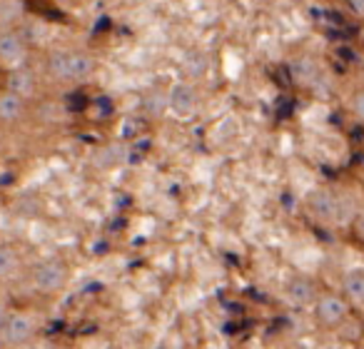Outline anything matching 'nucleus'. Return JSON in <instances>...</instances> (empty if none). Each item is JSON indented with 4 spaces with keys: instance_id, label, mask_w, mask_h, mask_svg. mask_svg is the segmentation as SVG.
I'll return each mask as SVG.
<instances>
[{
    "instance_id": "0eeeda50",
    "label": "nucleus",
    "mask_w": 364,
    "mask_h": 349,
    "mask_svg": "<svg viewBox=\"0 0 364 349\" xmlns=\"http://www.w3.org/2000/svg\"><path fill=\"white\" fill-rule=\"evenodd\" d=\"M319 292H322V287L309 274H292L284 282V302L294 309H309Z\"/></svg>"
},
{
    "instance_id": "f03ea898",
    "label": "nucleus",
    "mask_w": 364,
    "mask_h": 349,
    "mask_svg": "<svg viewBox=\"0 0 364 349\" xmlns=\"http://www.w3.org/2000/svg\"><path fill=\"white\" fill-rule=\"evenodd\" d=\"M70 264L60 257L41 259L28 272V282H31L33 292L41 294V297H58V294H63L68 289V284H70Z\"/></svg>"
},
{
    "instance_id": "2eb2a0df",
    "label": "nucleus",
    "mask_w": 364,
    "mask_h": 349,
    "mask_svg": "<svg viewBox=\"0 0 364 349\" xmlns=\"http://www.w3.org/2000/svg\"><path fill=\"white\" fill-rule=\"evenodd\" d=\"M8 312H11V304H8V302H3V299H0V329H3V324H6Z\"/></svg>"
},
{
    "instance_id": "1a4fd4ad",
    "label": "nucleus",
    "mask_w": 364,
    "mask_h": 349,
    "mask_svg": "<svg viewBox=\"0 0 364 349\" xmlns=\"http://www.w3.org/2000/svg\"><path fill=\"white\" fill-rule=\"evenodd\" d=\"M28 102L26 97L16 95L11 90H0V125L3 127H18L28 117Z\"/></svg>"
},
{
    "instance_id": "4468645a",
    "label": "nucleus",
    "mask_w": 364,
    "mask_h": 349,
    "mask_svg": "<svg viewBox=\"0 0 364 349\" xmlns=\"http://www.w3.org/2000/svg\"><path fill=\"white\" fill-rule=\"evenodd\" d=\"M347 6L352 8L354 16H362L364 13V0H347Z\"/></svg>"
},
{
    "instance_id": "f8f14e48",
    "label": "nucleus",
    "mask_w": 364,
    "mask_h": 349,
    "mask_svg": "<svg viewBox=\"0 0 364 349\" xmlns=\"http://www.w3.org/2000/svg\"><path fill=\"white\" fill-rule=\"evenodd\" d=\"M11 75V82H8L6 90L16 92V95L26 97V100H33V97L38 95V77L36 73L31 70V68H18V70L8 73Z\"/></svg>"
},
{
    "instance_id": "9b49d317",
    "label": "nucleus",
    "mask_w": 364,
    "mask_h": 349,
    "mask_svg": "<svg viewBox=\"0 0 364 349\" xmlns=\"http://www.w3.org/2000/svg\"><path fill=\"white\" fill-rule=\"evenodd\" d=\"M23 252L18 245L0 242V282H11L23 272Z\"/></svg>"
},
{
    "instance_id": "dca6fc26",
    "label": "nucleus",
    "mask_w": 364,
    "mask_h": 349,
    "mask_svg": "<svg viewBox=\"0 0 364 349\" xmlns=\"http://www.w3.org/2000/svg\"><path fill=\"white\" fill-rule=\"evenodd\" d=\"M322 349H349V344L337 342V344H327V347H322Z\"/></svg>"
},
{
    "instance_id": "423d86ee",
    "label": "nucleus",
    "mask_w": 364,
    "mask_h": 349,
    "mask_svg": "<svg viewBox=\"0 0 364 349\" xmlns=\"http://www.w3.org/2000/svg\"><path fill=\"white\" fill-rule=\"evenodd\" d=\"M200 102H203L200 100V90L193 80H177L165 95L167 110L175 117H180V120H188V117L198 115Z\"/></svg>"
},
{
    "instance_id": "6e6552de",
    "label": "nucleus",
    "mask_w": 364,
    "mask_h": 349,
    "mask_svg": "<svg viewBox=\"0 0 364 349\" xmlns=\"http://www.w3.org/2000/svg\"><path fill=\"white\" fill-rule=\"evenodd\" d=\"M307 210L317 222L322 225H339L342 222V200L327 188H319L309 195Z\"/></svg>"
},
{
    "instance_id": "f257e3e1",
    "label": "nucleus",
    "mask_w": 364,
    "mask_h": 349,
    "mask_svg": "<svg viewBox=\"0 0 364 349\" xmlns=\"http://www.w3.org/2000/svg\"><path fill=\"white\" fill-rule=\"evenodd\" d=\"M46 73L63 85H82L95 77L97 60L92 53L80 48H55L48 53Z\"/></svg>"
},
{
    "instance_id": "39448f33",
    "label": "nucleus",
    "mask_w": 364,
    "mask_h": 349,
    "mask_svg": "<svg viewBox=\"0 0 364 349\" xmlns=\"http://www.w3.org/2000/svg\"><path fill=\"white\" fill-rule=\"evenodd\" d=\"M31 60V43L21 28H0V70L13 73Z\"/></svg>"
},
{
    "instance_id": "7ed1b4c3",
    "label": "nucleus",
    "mask_w": 364,
    "mask_h": 349,
    "mask_svg": "<svg viewBox=\"0 0 364 349\" xmlns=\"http://www.w3.org/2000/svg\"><path fill=\"white\" fill-rule=\"evenodd\" d=\"M41 329H43L41 314L31 312V309L11 307L6 324L0 329V344L6 349H26L36 342Z\"/></svg>"
},
{
    "instance_id": "ddd939ff",
    "label": "nucleus",
    "mask_w": 364,
    "mask_h": 349,
    "mask_svg": "<svg viewBox=\"0 0 364 349\" xmlns=\"http://www.w3.org/2000/svg\"><path fill=\"white\" fill-rule=\"evenodd\" d=\"M58 8H65V11H73V8H80L85 0H53Z\"/></svg>"
},
{
    "instance_id": "20e7f679",
    "label": "nucleus",
    "mask_w": 364,
    "mask_h": 349,
    "mask_svg": "<svg viewBox=\"0 0 364 349\" xmlns=\"http://www.w3.org/2000/svg\"><path fill=\"white\" fill-rule=\"evenodd\" d=\"M312 312V319L317 324V329L322 332H337L349 317H352V307L347 304V299L342 297L334 289H322L314 299V304L309 307Z\"/></svg>"
},
{
    "instance_id": "9d476101",
    "label": "nucleus",
    "mask_w": 364,
    "mask_h": 349,
    "mask_svg": "<svg viewBox=\"0 0 364 349\" xmlns=\"http://www.w3.org/2000/svg\"><path fill=\"white\" fill-rule=\"evenodd\" d=\"M347 304L352 307L354 314L364 312V269L352 267L342 274V289H339Z\"/></svg>"
}]
</instances>
